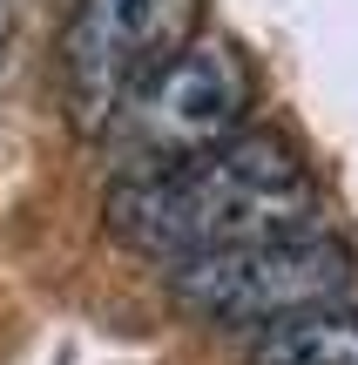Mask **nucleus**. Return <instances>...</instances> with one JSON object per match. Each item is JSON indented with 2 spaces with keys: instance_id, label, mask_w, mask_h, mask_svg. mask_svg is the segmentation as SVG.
Returning a JSON list of instances; mask_svg holds the SVG:
<instances>
[{
  "instance_id": "2",
  "label": "nucleus",
  "mask_w": 358,
  "mask_h": 365,
  "mask_svg": "<svg viewBox=\"0 0 358 365\" xmlns=\"http://www.w3.org/2000/svg\"><path fill=\"white\" fill-rule=\"evenodd\" d=\"M251 102H257V75L230 41L196 34L176 61H162L156 75L135 88V102L115 115V129L102 135L115 176H149L189 163L203 149H223L230 135L251 129Z\"/></svg>"
},
{
  "instance_id": "3",
  "label": "nucleus",
  "mask_w": 358,
  "mask_h": 365,
  "mask_svg": "<svg viewBox=\"0 0 358 365\" xmlns=\"http://www.w3.org/2000/svg\"><path fill=\"white\" fill-rule=\"evenodd\" d=\"M203 0H75L54 41L61 102L81 135H108L162 61L196 41Z\"/></svg>"
},
{
  "instance_id": "6",
  "label": "nucleus",
  "mask_w": 358,
  "mask_h": 365,
  "mask_svg": "<svg viewBox=\"0 0 358 365\" xmlns=\"http://www.w3.org/2000/svg\"><path fill=\"white\" fill-rule=\"evenodd\" d=\"M7 27H14V0H0V48H7Z\"/></svg>"
},
{
  "instance_id": "4",
  "label": "nucleus",
  "mask_w": 358,
  "mask_h": 365,
  "mask_svg": "<svg viewBox=\"0 0 358 365\" xmlns=\"http://www.w3.org/2000/svg\"><path fill=\"white\" fill-rule=\"evenodd\" d=\"M169 291L210 325L264 331V325H284V318L345 304L352 298V250L325 230H298V237H270V244L176 264Z\"/></svg>"
},
{
  "instance_id": "5",
  "label": "nucleus",
  "mask_w": 358,
  "mask_h": 365,
  "mask_svg": "<svg viewBox=\"0 0 358 365\" xmlns=\"http://www.w3.org/2000/svg\"><path fill=\"white\" fill-rule=\"evenodd\" d=\"M251 365H358V312L325 304V312L264 325L251 339Z\"/></svg>"
},
{
  "instance_id": "1",
  "label": "nucleus",
  "mask_w": 358,
  "mask_h": 365,
  "mask_svg": "<svg viewBox=\"0 0 358 365\" xmlns=\"http://www.w3.org/2000/svg\"><path fill=\"white\" fill-rule=\"evenodd\" d=\"M108 230L149 264L216 257V250L270 244V237L325 230L318 223V182L305 176L298 149L270 129H243L223 149H203L189 163L149 176H115L108 190Z\"/></svg>"
}]
</instances>
